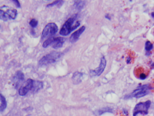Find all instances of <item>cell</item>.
I'll return each instance as SVG.
<instances>
[{"label":"cell","mask_w":154,"mask_h":116,"mask_svg":"<svg viewBox=\"0 0 154 116\" xmlns=\"http://www.w3.org/2000/svg\"><path fill=\"white\" fill-rule=\"evenodd\" d=\"M43 86L44 85L43 82L28 79L26 81L25 84L20 88L19 94L21 96H24L29 92L35 93L42 89L43 88Z\"/></svg>","instance_id":"obj_1"},{"label":"cell","mask_w":154,"mask_h":116,"mask_svg":"<svg viewBox=\"0 0 154 116\" xmlns=\"http://www.w3.org/2000/svg\"><path fill=\"white\" fill-rule=\"evenodd\" d=\"M77 17L78 15L75 14L72 17L68 18V20L65 22V24L63 25L62 28L61 29L59 33L62 36H67L69 34L76 29L78 27L80 26V22L77 21Z\"/></svg>","instance_id":"obj_2"},{"label":"cell","mask_w":154,"mask_h":116,"mask_svg":"<svg viewBox=\"0 0 154 116\" xmlns=\"http://www.w3.org/2000/svg\"><path fill=\"white\" fill-rule=\"evenodd\" d=\"M63 55V53L61 52L54 51L51 53L47 54L43 57L40 59L38 61V65L40 67H45L47 65H51L53 63H56Z\"/></svg>","instance_id":"obj_3"},{"label":"cell","mask_w":154,"mask_h":116,"mask_svg":"<svg viewBox=\"0 0 154 116\" xmlns=\"http://www.w3.org/2000/svg\"><path fill=\"white\" fill-rule=\"evenodd\" d=\"M58 31V26L55 23H49L47 24L45 28L43 29L41 34V40L49 39L52 38V36L56 34Z\"/></svg>","instance_id":"obj_4"},{"label":"cell","mask_w":154,"mask_h":116,"mask_svg":"<svg viewBox=\"0 0 154 116\" xmlns=\"http://www.w3.org/2000/svg\"><path fill=\"white\" fill-rule=\"evenodd\" d=\"M65 42V38L63 37L51 38L49 39L45 40L43 42V48H47L49 46L52 45V47L55 49H58L63 46V44Z\"/></svg>","instance_id":"obj_5"},{"label":"cell","mask_w":154,"mask_h":116,"mask_svg":"<svg viewBox=\"0 0 154 116\" xmlns=\"http://www.w3.org/2000/svg\"><path fill=\"white\" fill-rule=\"evenodd\" d=\"M149 89H151V87L149 85H142L141 87H137V89L133 91L131 93L125 96V98H132V97L140 98V97H144L147 95H148Z\"/></svg>","instance_id":"obj_6"},{"label":"cell","mask_w":154,"mask_h":116,"mask_svg":"<svg viewBox=\"0 0 154 116\" xmlns=\"http://www.w3.org/2000/svg\"><path fill=\"white\" fill-rule=\"evenodd\" d=\"M151 101L149 100L145 102H140L135 105L133 110V116H137L141 113L143 115H147L148 113L149 109L151 106Z\"/></svg>","instance_id":"obj_7"},{"label":"cell","mask_w":154,"mask_h":116,"mask_svg":"<svg viewBox=\"0 0 154 116\" xmlns=\"http://www.w3.org/2000/svg\"><path fill=\"white\" fill-rule=\"evenodd\" d=\"M17 14V10L15 9H10L8 6H6V10H4L2 8L0 10V18L4 21L16 19Z\"/></svg>","instance_id":"obj_8"},{"label":"cell","mask_w":154,"mask_h":116,"mask_svg":"<svg viewBox=\"0 0 154 116\" xmlns=\"http://www.w3.org/2000/svg\"><path fill=\"white\" fill-rule=\"evenodd\" d=\"M106 66V60L104 56H102L100 59V63L98 67L94 70H91L90 71V75L92 77H96V76L98 77V76L101 75L105 69Z\"/></svg>","instance_id":"obj_9"},{"label":"cell","mask_w":154,"mask_h":116,"mask_svg":"<svg viewBox=\"0 0 154 116\" xmlns=\"http://www.w3.org/2000/svg\"><path fill=\"white\" fill-rule=\"evenodd\" d=\"M85 29H86V27L84 26L81 27L80 29H78V30H76L75 32H73L70 36V38H69L71 42V43H74V42L78 41L79 38H80V36L82 35V33H83L84 30H85Z\"/></svg>","instance_id":"obj_10"},{"label":"cell","mask_w":154,"mask_h":116,"mask_svg":"<svg viewBox=\"0 0 154 116\" xmlns=\"http://www.w3.org/2000/svg\"><path fill=\"white\" fill-rule=\"evenodd\" d=\"M24 80V75L22 71H17L13 77V83L15 87H18L20 83Z\"/></svg>","instance_id":"obj_11"},{"label":"cell","mask_w":154,"mask_h":116,"mask_svg":"<svg viewBox=\"0 0 154 116\" xmlns=\"http://www.w3.org/2000/svg\"><path fill=\"white\" fill-rule=\"evenodd\" d=\"M82 79H83V73L76 72V73H75L73 75L72 80L73 82L75 84H78V83H81L82 81Z\"/></svg>","instance_id":"obj_12"},{"label":"cell","mask_w":154,"mask_h":116,"mask_svg":"<svg viewBox=\"0 0 154 116\" xmlns=\"http://www.w3.org/2000/svg\"><path fill=\"white\" fill-rule=\"evenodd\" d=\"M0 100H1V106H0V111L1 112L4 111L7 107V101L6 98L2 94L0 95Z\"/></svg>","instance_id":"obj_13"},{"label":"cell","mask_w":154,"mask_h":116,"mask_svg":"<svg viewBox=\"0 0 154 116\" xmlns=\"http://www.w3.org/2000/svg\"><path fill=\"white\" fill-rule=\"evenodd\" d=\"M85 5H86V2H84V1H76L74 3L75 8L78 10V11L82 10L84 8Z\"/></svg>","instance_id":"obj_14"},{"label":"cell","mask_w":154,"mask_h":116,"mask_svg":"<svg viewBox=\"0 0 154 116\" xmlns=\"http://www.w3.org/2000/svg\"><path fill=\"white\" fill-rule=\"evenodd\" d=\"M153 44L150 41H147L145 42V50H146L147 52H150L151 50L153 49Z\"/></svg>","instance_id":"obj_15"},{"label":"cell","mask_w":154,"mask_h":116,"mask_svg":"<svg viewBox=\"0 0 154 116\" xmlns=\"http://www.w3.org/2000/svg\"><path fill=\"white\" fill-rule=\"evenodd\" d=\"M30 26H31L32 28H36V27L38 26L37 20H36V19H34V18L32 19V20H30Z\"/></svg>","instance_id":"obj_16"},{"label":"cell","mask_w":154,"mask_h":116,"mask_svg":"<svg viewBox=\"0 0 154 116\" xmlns=\"http://www.w3.org/2000/svg\"><path fill=\"white\" fill-rule=\"evenodd\" d=\"M64 3V1H55V2H53V3H51V4H49V5H47V7H52V6H55V5H59V4H63Z\"/></svg>","instance_id":"obj_17"},{"label":"cell","mask_w":154,"mask_h":116,"mask_svg":"<svg viewBox=\"0 0 154 116\" xmlns=\"http://www.w3.org/2000/svg\"><path fill=\"white\" fill-rule=\"evenodd\" d=\"M12 2H14V4H15L16 6V8H20V7H21V6H20V4L19 1H18V0H13L12 1Z\"/></svg>","instance_id":"obj_18"},{"label":"cell","mask_w":154,"mask_h":116,"mask_svg":"<svg viewBox=\"0 0 154 116\" xmlns=\"http://www.w3.org/2000/svg\"><path fill=\"white\" fill-rule=\"evenodd\" d=\"M151 16H152V18H154V12H152V13H151Z\"/></svg>","instance_id":"obj_19"}]
</instances>
